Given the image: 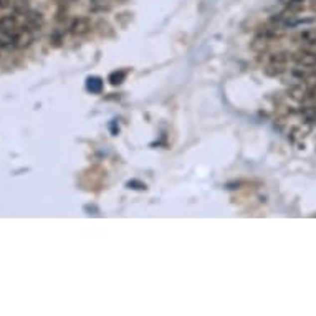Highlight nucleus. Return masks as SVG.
Returning a JSON list of instances; mask_svg holds the SVG:
<instances>
[{
    "mask_svg": "<svg viewBox=\"0 0 316 316\" xmlns=\"http://www.w3.org/2000/svg\"><path fill=\"white\" fill-rule=\"evenodd\" d=\"M20 30L22 28H20L17 17H13V15H3V17L0 18V33L8 35V37H15Z\"/></svg>",
    "mask_w": 316,
    "mask_h": 316,
    "instance_id": "obj_1",
    "label": "nucleus"
},
{
    "mask_svg": "<svg viewBox=\"0 0 316 316\" xmlns=\"http://www.w3.org/2000/svg\"><path fill=\"white\" fill-rule=\"evenodd\" d=\"M292 60H295L300 66H303V68H315L316 66V53L307 48L298 50L297 53H293Z\"/></svg>",
    "mask_w": 316,
    "mask_h": 316,
    "instance_id": "obj_2",
    "label": "nucleus"
},
{
    "mask_svg": "<svg viewBox=\"0 0 316 316\" xmlns=\"http://www.w3.org/2000/svg\"><path fill=\"white\" fill-rule=\"evenodd\" d=\"M91 32V22L86 17H76L70 25V33L73 37H85Z\"/></svg>",
    "mask_w": 316,
    "mask_h": 316,
    "instance_id": "obj_3",
    "label": "nucleus"
},
{
    "mask_svg": "<svg viewBox=\"0 0 316 316\" xmlns=\"http://www.w3.org/2000/svg\"><path fill=\"white\" fill-rule=\"evenodd\" d=\"M25 22H23V30H28V32H33V30H40L43 27V13L37 12V10H30V12L25 15Z\"/></svg>",
    "mask_w": 316,
    "mask_h": 316,
    "instance_id": "obj_4",
    "label": "nucleus"
},
{
    "mask_svg": "<svg viewBox=\"0 0 316 316\" xmlns=\"http://www.w3.org/2000/svg\"><path fill=\"white\" fill-rule=\"evenodd\" d=\"M288 96L292 98L293 101H297V103H303L305 101V98H307V90L302 86V85H293V86H290V90H288Z\"/></svg>",
    "mask_w": 316,
    "mask_h": 316,
    "instance_id": "obj_5",
    "label": "nucleus"
},
{
    "mask_svg": "<svg viewBox=\"0 0 316 316\" xmlns=\"http://www.w3.org/2000/svg\"><path fill=\"white\" fill-rule=\"evenodd\" d=\"M250 48L252 51H255V53H263V51L268 50V38L263 37V35H258L250 43Z\"/></svg>",
    "mask_w": 316,
    "mask_h": 316,
    "instance_id": "obj_6",
    "label": "nucleus"
},
{
    "mask_svg": "<svg viewBox=\"0 0 316 316\" xmlns=\"http://www.w3.org/2000/svg\"><path fill=\"white\" fill-rule=\"evenodd\" d=\"M12 8H13V12L17 13V15H22V17H25L30 10V2L28 0H12Z\"/></svg>",
    "mask_w": 316,
    "mask_h": 316,
    "instance_id": "obj_7",
    "label": "nucleus"
},
{
    "mask_svg": "<svg viewBox=\"0 0 316 316\" xmlns=\"http://www.w3.org/2000/svg\"><path fill=\"white\" fill-rule=\"evenodd\" d=\"M86 90L95 93V95H98V93H101L103 90V80L100 78V76H90V78L86 80Z\"/></svg>",
    "mask_w": 316,
    "mask_h": 316,
    "instance_id": "obj_8",
    "label": "nucleus"
},
{
    "mask_svg": "<svg viewBox=\"0 0 316 316\" xmlns=\"http://www.w3.org/2000/svg\"><path fill=\"white\" fill-rule=\"evenodd\" d=\"M290 13H298L305 8V0H283Z\"/></svg>",
    "mask_w": 316,
    "mask_h": 316,
    "instance_id": "obj_9",
    "label": "nucleus"
},
{
    "mask_svg": "<svg viewBox=\"0 0 316 316\" xmlns=\"http://www.w3.org/2000/svg\"><path fill=\"white\" fill-rule=\"evenodd\" d=\"M290 58H292V56H290V53H287V51H278V53L270 55V63L272 65H285V63H288Z\"/></svg>",
    "mask_w": 316,
    "mask_h": 316,
    "instance_id": "obj_10",
    "label": "nucleus"
},
{
    "mask_svg": "<svg viewBox=\"0 0 316 316\" xmlns=\"http://www.w3.org/2000/svg\"><path fill=\"white\" fill-rule=\"evenodd\" d=\"M124 78H126V71H115V73L110 75V83L111 85H121V83L124 81Z\"/></svg>",
    "mask_w": 316,
    "mask_h": 316,
    "instance_id": "obj_11",
    "label": "nucleus"
},
{
    "mask_svg": "<svg viewBox=\"0 0 316 316\" xmlns=\"http://www.w3.org/2000/svg\"><path fill=\"white\" fill-rule=\"evenodd\" d=\"M285 71V68H283V65H268L267 68H265V73L267 75H270V76H277V75H282Z\"/></svg>",
    "mask_w": 316,
    "mask_h": 316,
    "instance_id": "obj_12",
    "label": "nucleus"
},
{
    "mask_svg": "<svg viewBox=\"0 0 316 316\" xmlns=\"http://www.w3.org/2000/svg\"><path fill=\"white\" fill-rule=\"evenodd\" d=\"M98 27H101V28H100V33H101V35H105V32H110V28H111L110 25H108L106 22H103V20H101L100 23H98ZM110 33H111V32H110Z\"/></svg>",
    "mask_w": 316,
    "mask_h": 316,
    "instance_id": "obj_13",
    "label": "nucleus"
},
{
    "mask_svg": "<svg viewBox=\"0 0 316 316\" xmlns=\"http://www.w3.org/2000/svg\"><path fill=\"white\" fill-rule=\"evenodd\" d=\"M307 83L310 86H316V73H310L308 76H307Z\"/></svg>",
    "mask_w": 316,
    "mask_h": 316,
    "instance_id": "obj_14",
    "label": "nucleus"
},
{
    "mask_svg": "<svg viewBox=\"0 0 316 316\" xmlns=\"http://www.w3.org/2000/svg\"><path fill=\"white\" fill-rule=\"evenodd\" d=\"M12 7V0H0V8Z\"/></svg>",
    "mask_w": 316,
    "mask_h": 316,
    "instance_id": "obj_15",
    "label": "nucleus"
},
{
    "mask_svg": "<svg viewBox=\"0 0 316 316\" xmlns=\"http://www.w3.org/2000/svg\"><path fill=\"white\" fill-rule=\"evenodd\" d=\"M310 7H312L313 12H316V0H310Z\"/></svg>",
    "mask_w": 316,
    "mask_h": 316,
    "instance_id": "obj_16",
    "label": "nucleus"
}]
</instances>
